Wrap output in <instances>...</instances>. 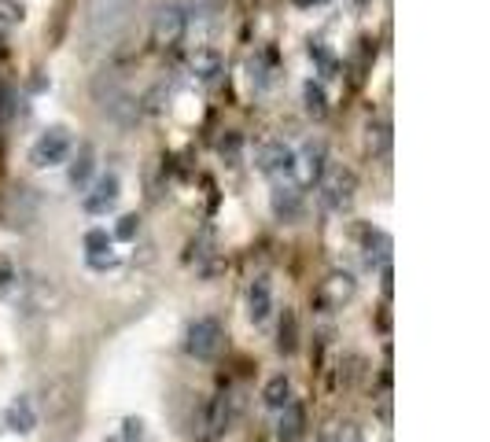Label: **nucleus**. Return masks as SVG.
<instances>
[{"instance_id": "28", "label": "nucleus", "mask_w": 490, "mask_h": 442, "mask_svg": "<svg viewBox=\"0 0 490 442\" xmlns=\"http://www.w3.org/2000/svg\"><path fill=\"white\" fill-rule=\"evenodd\" d=\"M299 8H313V5H321V0H295Z\"/></svg>"}, {"instance_id": "18", "label": "nucleus", "mask_w": 490, "mask_h": 442, "mask_svg": "<svg viewBox=\"0 0 490 442\" xmlns=\"http://www.w3.org/2000/svg\"><path fill=\"white\" fill-rule=\"evenodd\" d=\"M303 107H306L310 118H324V114H329V96H324L321 82H306L303 86Z\"/></svg>"}, {"instance_id": "7", "label": "nucleus", "mask_w": 490, "mask_h": 442, "mask_svg": "<svg viewBox=\"0 0 490 442\" xmlns=\"http://www.w3.org/2000/svg\"><path fill=\"white\" fill-rule=\"evenodd\" d=\"M321 177H324V144H321V140H310V144H303V151L295 155L292 181H295L299 188H313Z\"/></svg>"}, {"instance_id": "29", "label": "nucleus", "mask_w": 490, "mask_h": 442, "mask_svg": "<svg viewBox=\"0 0 490 442\" xmlns=\"http://www.w3.org/2000/svg\"><path fill=\"white\" fill-rule=\"evenodd\" d=\"M358 5H365V0H358Z\"/></svg>"}, {"instance_id": "11", "label": "nucleus", "mask_w": 490, "mask_h": 442, "mask_svg": "<svg viewBox=\"0 0 490 442\" xmlns=\"http://www.w3.org/2000/svg\"><path fill=\"white\" fill-rule=\"evenodd\" d=\"M303 435H306V413H303V406L288 401L277 420V442H303Z\"/></svg>"}, {"instance_id": "3", "label": "nucleus", "mask_w": 490, "mask_h": 442, "mask_svg": "<svg viewBox=\"0 0 490 442\" xmlns=\"http://www.w3.org/2000/svg\"><path fill=\"white\" fill-rule=\"evenodd\" d=\"M317 185H321V207L329 211V214H343V211H350L354 192H358V177H354V170L336 167V170L324 174Z\"/></svg>"}, {"instance_id": "17", "label": "nucleus", "mask_w": 490, "mask_h": 442, "mask_svg": "<svg viewBox=\"0 0 490 442\" xmlns=\"http://www.w3.org/2000/svg\"><path fill=\"white\" fill-rule=\"evenodd\" d=\"M262 401H266L269 410H284L292 401V380L288 376H273L266 383V391H262Z\"/></svg>"}, {"instance_id": "21", "label": "nucleus", "mask_w": 490, "mask_h": 442, "mask_svg": "<svg viewBox=\"0 0 490 442\" xmlns=\"http://www.w3.org/2000/svg\"><path fill=\"white\" fill-rule=\"evenodd\" d=\"M23 19H26V8L19 5V0H0V33L19 26Z\"/></svg>"}, {"instance_id": "23", "label": "nucleus", "mask_w": 490, "mask_h": 442, "mask_svg": "<svg viewBox=\"0 0 490 442\" xmlns=\"http://www.w3.org/2000/svg\"><path fill=\"white\" fill-rule=\"evenodd\" d=\"M137 232H141V218H137V214H126V218L118 221V229H114L118 239H133Z\"/></svg>"}, {"instance_id": "19", "label": "nucleus", "mask_w": 490, "mask_h": 442, "mask_svg": "<svg viewBox=\"0 0 490 442\" xmlns=\"http://www.w3.org/2000/svg\"><path fill=\"white\" fill-rule=\"evenodd\" d=\"M229 424H232V394L222 391L214 398V410H211V431L222 435V431H229Z\"/></svg>"}, {"instance_id": "8", "label": "nucleus", "mask_w": 490, "mask_h": 442, "mask_svg": "<svg viewBox=\"0 0 490 442\" xmlns=\"http://www.w3.org/2000/svg\"><path fill=\"white\" fill-rule=\"evenodd\" d=\"M269 203H273V214H277L280 221H295L299 211H303V188H299L295 181H277Z\"/></svg>"}, {"instance_id": "6", "label": "nucleus", "mask_w": 490, "mask_h": 442, "mask_svg": "<svg viewBox=\"0 0 490 442\" xmlns=\"http://www.w3.org/2000/svg\"><path fill=\"white\" fill-rule=\"evenodd\" d=\"M255 163L259 170L277 185V181H292V170H295V151L284 144V140H269L255 151Z\"/></svg>"}, {"instance_id": "27", "label": "nucleus", "mask_w": 490, "mask_h": 442, "mask_svg": "<svg viewBox=\"0 0 490 442\" xmlns=\"http://www.w3.org/2000/svg\"><path fill=\"white\" fill-rule=\"evenodd\" d=\"M236 151H240V137L229 133V140H222V155L229 158V163H236Z\"/></svg>"}, {"instance_id": "24", "label": "nucleus", "mask_w": 490, "mask_h": 442, "mask_svg": "<svg viewBox=\"0 0 490 442\" xmlns=\"http://www.w3.org/2000/svg\"><path fill=\"white\" fill-rule=\"evenodd\" d=\"M329 442H365V438H361V428H358V424H340Z\"/></svg>"}, {"instance_id": "20", "label": "nucleus", "mask_w": 490, "mask_h": 442, "mask_svg": "<svg viewBox=\"0 0 490 442\" xmlns=\"http://www.w3.org/2000/svg\"><path fill=\"white\" fill-rule=\"evenodd\" d=\"M299 325H295V313L292 310H284V317H280V339H277V350L280 354H295V347H299Z\"/></svg>"}, {"instance_id": "22", "label": "nucleus", "mask_w": 490, "mask_h": 442, "mask_svg": "<svg viewBox=\"0 0 490 442\" xmlns=\"http://www.w3.org/2000/svg\"><path fill=\"white\" fill-rule=\"evenodd\" d=\"M86 248H89V258H104V255H111V236L104 229H93V232H86Z\"/></svg>"}, {"instance_id": "1", "label": "nucleus", "mask_w": 490, "mask_h": 442, "mask_svg": "<svg viewBox=\"0 0 490 442\" xmlns=\"http://www.w3.org/2000/svg\"><path fill=\"white\" fill-rule=\"evenodd\" d=\"M185 30H188V15L181 5H174V0L159 5L151 15V49H159V52L177 49L185 41Z\"/></svg>"}, {"instance_id": "2", "label": "nucleus", "mask_w": 490, "mask_h": 442, "mask_svg": "<svg viewBox=\"0 0 490 442\" xmlns=\"http://www.w3.org/2000/svg\"><path fill=\"white\" fill-rule=\"evenodd\" d=\"M222 343H225V332H222V320L218 317H195L192 325H188L185 350L195 361H214L222 354Z\"/></svg>"}, {"instance_id": "26", "label": "nucleus", "mask_w": 490, "mask_h": 442, "mask_svg": "<svg viewBox=\"0 0 490 442\" xmlns=\"http://www.w3.org/2000/svg\"><path fill=\"white\" fill-rule=\"evenodd\" d=\"M218 8H222V0H195V15H203V19L218 15Z\"/></svg>"}, {"instance_id": "5", "label": "nucleus", "mask_w": 490, "mask_h": 442, "mask_svg": "<svg viewBox=\"0 0 490 442\" xmlns=\"http://www.w3.org/2000/svg\"><path fill=\"white\" fill-rule=\"evenodd\" d=\"M354 295H358V280H354V273H347V269H332V273L317 284L313 306H317L321 313H336V310H343Z\"/></svg>"}, {"instance_id": "4", "label": "nucleus", "mask_w": 490, "mask_h": 442, "mask_svg": "<svg viewBox=\"0 0 490 442\" xmlns=\"http://www.w3.org/2000/svg\"><path fill=\"white\" fill-rule=\"evenodd\" d=\"M74 140H70V130L67 126H49L45 133H41L30 148V163L37 170H49V167H59L67 163V155H70Z\"/></svg>"}, {"instance_id": "16", "label": "nucleus", "mask_w": 490, "mask_h": 442, "mask_svg": "<svg viewBox=\"0 0 490 442\" xmlns=\"http://www.w3.org/2000/svg\"><path fill=\"white\" fill-rule=\"evenodd\" d=\"M361 248H365V262H369V266H387V258H391V239H387V232L365 229V232H361Z\"/></svg>"}, {"instance_id": "12", "label": "nucleus", "mask_w": 490, "mask_h": 442, "mask_svg": "<svg viewBox=\"0 0 490 442\" xmlns=\"http://www.w3.org/2000/svg\"><path fill=\"white\" fill-rule=\"evenodd\" d=\"M5 420H8V428H12L15 435H30V431L37 428V410H33L30 394H19V398L12 401L8 413H5Z\"/></svg>"}, {"instance_id": "14", "label": "nucleus", "mask_w": 490, "mask_h": 442, "mask_svg": "<svg viewBox=\"0 0 490 442\" xmlns=\"http://www.w3.org/2000/svg\"><path fill=\"white\" fill-rule=\"evenodd\" d=\"M222 56L214 52V49H195L192 56H188V70H192V77H199V82H214V77L222 74Z\"/></svg>"}, {"instance_id": "15", "label": "nucleus", "mask_w": 490, "mask_h": 442, "mask_svg": "<svg viewBox=\"0 0 490 442\" xmlns=\"http://www.w3.org/2000/svg\"><path fill=\"white\" fill-rule=\"evenodd\" d=\"M93 167H96V151H93V144H81L77 155H74V163H70V170H67L70 188H86L89 177H93Z\"/></svg>"}, {"instance_id": "10", "label": "nucleus", "mask_w": 490, "mask_h": 442, "mask_svg": "<svg viewBox=\"0 0 490 442\" xmlns=\"http://www.w3.org/2000/svg\"><path fill=\"white\" fill-rule=\"evenodd\" d=\"M118 188H122L118 177H114V174H104V177L93 185V192L86 195V211H89V214H107V211L118 203Z\"/></svg>"}, {"instance_id": "25", "label": "nucleus", "mask_w": 490, "mask_h": 442, "mask_svg": "<svg viewBox=\"0 0 490 442\" xmlns=\"http://www.w3.org/2000/svg\"><path fill=\"white\" fill-rule=\"evenodd\" d=\"M12 280H15V266H12V258L0 255V292H5V288L12 284Z\"/></svg>"}, {"instance_id": "9", "label": "nucleus", "mask_w": 490, "mask_h": 442, "mask_svg": "<svg viewBox=\"0 0 490 442\" xmlns=\"http://www.w3.org/2000/svg\"><path fill=\"white\" fill-rule=\"evenodd\" d=\"M269 313H273V284H269V276H255L248 288V317L255 325H266Z\"/></svg>"}, {"instance_id": "13", "label": "nucleus", "mask_w": 490, "mask_h": 442, "mask_svg": "<svg viewBox=\"0 0 490 442\" xmlns=\"http://www.w3.org/2000/svg\"><path fill=\"white\" fill-rule=\"evenodd\" d=\"M361 144H365V155H369V158L387 155V148H391V126L380 122V118H369V122H365V133H361Z\"/></svg>"}]
</instances>
